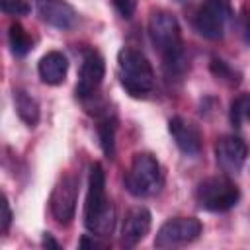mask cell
Listing matches in <instances>:
<instances>
[{
	"mask_svg": "<svg viewBox=\"0 0 250 250\" xmlns=\"http://www.w3.org/2000/svg\"><path fill=\"white\" fill-rule=\"evenodd\" d=\"M203 230V225L199 219L195 217H174L168 219L156 232L154 238V246L156 248H178V246H186L193 240L199 238Z\"/></svg>",
	"mask_w": 250,
	"mask_h": 250,
	"instance_id": "obj_7",
	"label": "cell"
},
{
	"mask_svg": "<svg viewBox=\"0 0 250 250\" xmlns=\"http://www.w3.org/2000/svg\"><path fill=\"white\" fill-rule=\"evenodd\" d=\"M230 20H232V6L229 0H203L199 10L195 12L193 25L201 37L217 41L225 35Z\"/></svg>",
	"mask_w": 250,
	"mask_h": 250,
	"instance_id": "obj_5",
	"label": "cell"
},
{
	"mask_svg": "<svg viewBox=\"0 0 250 250\" xmlns=\"http://www.w3.org/2000/svg\"><path fill=\"white\" fill-rule=\"evenodd\" d=\"M78 176L74 174H64L53 188L51 197H49V209L53 219L66 227L72 223L74 213H76V201H78Z\"/></svg>",
	"mask_w": 250,
	"mask_h": 250,
	"instance_id": "obj_8",
	"label": "cell"
},
{
	"mask_svg": "<svg viewBox=\"0 0 250 250\" xmlns=\"http://www.w3.org/2000/svg\"><path fill=\"white\" fill-rule=\"evenodd\" d=\"M240 199L238 186L227 176H211L197 184L195 188V201L201 209L223 213L232 209Z\"/></svg>",
	"mask_w": 250,
	"mask_h": 250,
	"instance_id": "obj_4",
	"label": "cell"
},
{
	"mask_svg": "<svg viewBox=\"0 0 250 250\" xmlns=\"http://www.w3.org/2000/svg\"><path fill=\"white\" fill-rule=\"evenodd\" d=\"M248 109H250V98L248 94H240L238 98L232 100L230 104V111H229V117H230V123L232 127H242V123L248 119Z\"/></svg>",
	"mask_w": 250,
	"mask_h": 250,
	"instance_id": "obj_19",
	"label": "cell"
},
{
	"mask_svg": "<svg viewBox=\"0 0 250 250\" xmlns=\"http://www.w3.org/2000/svg\"><path fill=\"white\" fill-rule=\"evenodd\" d=\"M162 70H164V78L170 84H180L186 78V74L189 70V59L186 55L184 45L162 55Z\"/></svg>",
	"mask_w": 250,
	"mask_h": 250,
	"instance_id": "obj_15",
	"label": "cell"
},
{
	"mask_svg": "<svg viewBox=\"0 0 250 250\" xmlns=\"http://www.w3.org/2000/svg\"><path fill=\"white\" fill-rule=\"evenodd\" d=\"M14 104H16V111H18L20 119L27 127H35L39 123V104L31 94L18 88L14 92Z\"/></svg>",
	"mask_w": 250,
	"mask_h": 250,
	"instance_id": "obj_16",
	"label": "cell"
},
{
	"mask_svg": "<svg viewBox=\"0 0 250 250\" xmlns=\"http://www.w3.org/2000/svg\"><path fill=\"white\" fill-rule=\"evenodd\" d=\"M10 223H12V211H10L6 197L0 193V232H6Z\"/></svg>",
	"mask_w": 250,
	"mask_h": 250,
	"instance_id": "obj_22",
	"label": "cell"
},
{
	"mask_svg": "<svg viewBox=\"0 0 250 250\" xmlns=\"http://www.w3.org/2000/svg\"><path fill=\"white\" fill-rule=\"evenodd\" d=\"M78 246H80V248H104V244H102L100 240H96L94 234H84L82 240L78 242Z\"/></svg>",
	"mask_w": 250,
	"mask_h": 250,
	"instance_id": "obj_24",
	"label": "cell"
},
{
	"mask_svg": "<svg viewBox=\"0 0 250 250\" xmlns=\"http://www.w3.org/2000/svg\"><path fill=\"white\" fill-rule=\"evenodd\" d=\"M123 184L133 197L156 195L164 186V172L156 156L150 152H137L123 176Z\"/></svg>",
	"mask_w": 250,
	"mask_h": 250,
	"instance_id": "obj_3",
	"label": "cell"
},
{
	"mask_svg": "<svg viewBox=\"0 0 250 250\" xmlns=\"http://www.w3.org/2000/svg\"><path fill=\"white\" fill-rule=\"evenodd\" d=\"M66 70H68V61L61 51H49L39 59V64H37L39 78L49 86L62 84L66 78Z\"/></svg>",
	"mask_w": 250,
	"mask_h": 250,
	"instance_id": "obj_14",
	"label": "cell"
},
{
	"mask_svg": "<svg viewBox=\"0 0 250 250\" xmlns=\"http://www.w3.org/2000/svg\"><path fill=\"white\" fill-rule=\"evenodd\" d=\"M41 244H43L45 248H55V250H59V248H61V244H59V242L53 238V234H49V232H45V234H43V242H41Z\"/></svg>",
	"mask_w": 250,
	"mask_h": 250,
	"instance_id": "obj_25",
	"label": "cell"
},
{
	"mask_svg": "<svg viewBox=\"0 0 250 250\" xmlns=\"http://www.w3.org/2000/svg\"><path fill=\"white\" fill-rule=\"evenodd\" d=\"M37 14L57 29H72L78 21L76 10L66 0H35Z\"/></svg>",
	"mask_w": 250,
	"mask_h": 250,
	"instance_id": "obj_13",
	"label": "cell"
},
{
	"mask_svg": "<svg viewBox=\"0 0 250 250\" xmlns=\"http://www.w3.org/2000/svg\"><path fill=\"white\" fill-rule=\"evenodd\" d=\"M150 211L146 207H131L125 217H123V227H121V244L127 248L137 246L150 230Z\"/></svg>",
	"mask_w": 250,
	"mask_h": 250,
	"instance_id": "obj_12",
	"label": "cell"
},
{
	"mask_svg": "<svg viewBox=\"0 0 250 250\" xmlns=\"http://www.w3.org/2000/svg\"><path fill=\"white\" fill-rule=\"evenodd\" d=\"M111 2H113L115 10L119 12L121 18L129 20L135 14V0H111Z\"/></svg>",
	"mask_w": 250,
	"mask_h": 250,
	"instance_id": "obj_23",
	"label": "cell"
},
{
	"mask_svg": "<svg viewBox=\"0 0 250 250\" xmlns=\"http://www.w3.org/2000/svg\"><path fill=\"white\" fill-rule=\"evenodd\" d=\"M148 37L160 55H166L182 47V29L174 14L166 10H154L148 18Z\"/></svg>",
	"mask_w": 250,
	"mask_h": 250,
	"instance_id": "obj_6",
	"label": "cell"
},
{
	"mask_svg": "<svg viewBox=\"0 0 250 250\" xmlns=\"http://www.w3.org/2000/svg\"><path fill=\"white\" fill-rule=\"evenodd\" d=\"M8 39H10V49L16 57H25L31 47H33V41L29 37V33L23 29L21 23H12L10 25V33H8Z\"/></svg>",
	"mask_w": 250,
	"mask_h": 250,
	"instance_id": "obj_18",
	"label": "cell"
},
{
	"mask_svg": "<svg viewBox=\"0 0 250 250\" xmlns=\"http://www.w3.org/2000/svg\"><path fill=\"white\" fill-rule=\"evenodd\" d=\"M119 82L131 98H146L154 90V70L143 51L135 47H123L117 53Z\"/></svg>",
	"mask_w": 250,
	"mask_h": 250,
	"instance_id": "obj_2",
	"label": "cell"
},
{
	"mask_svg": "<svg viewBox=\"0 0 250 250\" xmlns=\"http://www.w3.org/2000/svg\"><path fill=\"white\" fill-rule=\"evenodd\" d=\"M211 72L219 80H225L229 84H238L240 82V74L232 66H229V62H225L223 59H213L211 61Z\"/></svg>",
	"mask_w": 250,
	"mask_h": 250,
	"instance_id": "obj_20",
	"label": "cell"
},
{
	"mask_svg": "<svg viewBox=\"0 0 250 250\" xmlns=\"http://www.w3.org/2000/svg\"><path fill=\"white\" fill-rule=\"evenodd\" d=\"M105 76V62L104 57L94 51V49H86L84 57H82V64H80V72H78V82H76V96L80 100L92 98L96 94V90L100 88L102 80Z\"/></svg>",
	"mask_w": 250,
	"mask_h": 250,
	"instance_id": "obj_9",
	"label": "cell"
},
{
	"mask_svg": "<svg viewBox=\"0 0 250 250\" xmlns=\"http://www.w3.org/2000/svg\"><path fill=\"white\" fill-rule=\"evenodd\" d=\"M215 156H217V164L221 166L223 172H227L230 176H236V174L242 172V168L246 164L248 146L236 135H223L221 139H217Z\"/></svg>",
	"mask_w": 250,
	"mask_h": 250,
	"instance_id": "obj_10",
	"label": "cell"
},
{
	"mask_svg": "<svg viewBox=\"0 0 250 250\" xmlns=\"http://www.w3.org/2000/svg\"><path fill=\"white\" fill-rule=\"evenodd\" d=\"M0 10L10 16H25L29 12V4L25 0H0Z\"/></svg>",
	"mask_w": 250,
	"mask_h": 250,
	"instance_id": "obj_21",
	"label": "cell"
},
{
	"mask_svg": "<svg viewBox=\"0 0 250 250\" xmlns=\"http://www.w3.org/2000/svg\"><path fill=\"white\" fill-rule=\"evenodd\" d=\"M98 137H100V145L102 150L107 158H113L115 154V131H117V119L113 113L105 111L100 119H98Z\"/></svg>",
	"mask_w": 250,
	"mask_h": 250,
	"instance_id": "obj_17",
	"label": "cell"
},
{
	"mask_svg": "<svg viewBox=\"0 0 250 250\" xmlns=\"http://www.w3.org/2000/svg\"><path fill=\"white\" fill-rule=\"evenodd\" d=\"M84 225L94 236H109L115 229V209L105 193V172L100 162L90 166L88 193L84 203Z\"/></svg>",
	"mask_w": 250,
	"mask_h": 250,
	"instance_id": "obj_1",
	"label": "cell"
},
{
	"mask_svg": "<svg viewBox=\"0 0 250 250\" xmlns=\"http://www.w3.org/2000/svg\"><path fill=\"white\" fill-rule=\"evenodd\" d=\"M176 2H188V0H176Z\"/></svg>",
	"mask_w": 250,
	"mask_h": 250,
	"instance_id": "obj_26",
	"label": "cell"
},
{
	"mask_svg": "<svg viewBox=\"0 0 250 250\" xmlns=\"http://www.w3.org/2000/svg\"><path fill=\"white\" fill-rule=\"evenodd\" d=\"M168 131H170L176 146L186 156H197L201 152L203 137H201V131L197 129V125H193L191 121L176 115L168 121Z\"/></svg>",
	"mask_w": 250,
	"mask_h": 250,
	"instance_id": "obj_11",
	"label": "cell"
}]
</instances>
